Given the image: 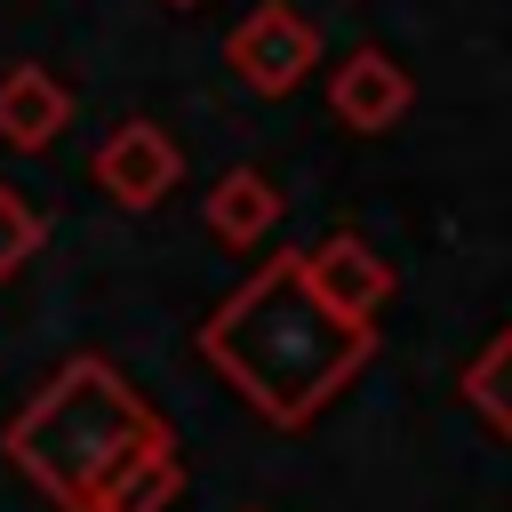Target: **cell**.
<instances>
[{
  "label": "cell",
  "mask_w": 512,
  "mask_h": 512,
  "mask_svg": "<svg viewBox=\"0 0 512 512\" xmlns=\"http://www.w3.org/2000/svg\"><path fill=\"white\" fill-rule=\"evenodd\" d=\"M200 360L280 432L312 424L376 352V328H352L336 312L312 304V288L296 280V248L264 256L208 320H200Z\"/></svg>",
  "instance_id": "6da1fadb"
},
{
  "label": "cell",
  "mask_w": 512,
  "mask_h": 512,
  "mask_svg": "<svg viewBox=\"0 0 512 512\" xmlns=\"http://www.w3.org/2000/svg\"><path fill=\"white\" fill-rule=\"evenodd\" d=\"M160 416L144 408V392L112 368V360H96V352H72L16 416H8V464L56 504V512H88L96 504V488L120 472V456L152 432Z\"/></svg>",
  "instance_id": "7a4b0ae2"
},
{
  "label": "cell",
  "mask_w": 512,
  "mask_h": 512,
  "mask_svg": "<svg viewBox=\"0 0 512 512\" xmlns=\"http://www.w3.org/2000/svg\"><path fill=\"white\" fill-rule=\"evenodd\" d=\"M224 64L240 72V88L288 96V88H304V72L320 64V32H312V16H296L288 0H264V8H248V16L232 24Z\"/></svg>",
  "instance_id": "3957f363"
},
{
  "label": "cell",
  "mask_w": 512,
  "mask_h": 512,
  "mask_svg": "<svg viewBox=\"0 0 512 512\" xmlns=\"http://www.w3.org/2000/svg\"><path fill=\"white\" fill-rule=\"evenodd\" d=\"M296 280L312 288L320 312L352 320V328H376V312L392 304V264L360 240V232H328L312 248H296Z\"/></svg>",
  "instance_id": "277c9868"
},
{
  "label": "cell",
  "mask_w": 512,
  "mask_h": 512,
  "mask_svg": "<svg viewBox=\"0 0 512 512\" xmlns=\"http://www.w3.org/2000/svg\"><path fill=\"white\" fill-rule=\"evenodd\" d=\"M88 176H96L128 216H144V208H160V200L184 184V152H176V136H168L160 120H120V128L96 144Z\"/></svg>",
  "instance_id": "5b68a950"
},
{
  "label": "cell",
  "mask_w": 512,
  "mask_h": 512,
  "mask_svg": "<svg viewBox=\"0 0 512 512\" xmlns=\"http://www.w3.org/2000/svg\"><path fill=\"white\" fill-rule=\"evenodd\" d=\"M408 104H416V80H408V64L384 56V48H352V56L328 72V112H336L352 136H384V128H400Z\"/></svg>",
  "instance_id": "8992f818"
},
{
  "label": "cell",
  "mask_w": 512,
  "mask_h": 512,
  "mask_svg": "<svg viewBox=\"0 0 512 512\" xmlns=\"http://www.w3.org/2000/svg\"><path fill=\"white\" fill-rule=\"evenodd\" d=\"M72 128V88L48 64H8L0 72V144L8 152H48Z\"/></svg>",
  "instance_id": "52a82bcc"
},
{
  "label": "cell",
  "mask_w": 512,
  "mask_h": 512,
  "mask_svg": "<svg viewBox=\"0 0 512 512\" xmlns=\"http://www.w3.org/2000/svg\"><path fill=\"white\" fill-rule=\"evenodd\" d=\"M176 496H184V456H176V432L152 424V432L120 456V472L96 488L88 512H168Z\"/></svg>",
  "instance_id": "ba28073f"
},
{
  "label": "cell",
  "mask_w": 512,
  "mask_h": 512,
  "mask_svg": "<svg viewBox=\"0 0 512 512\" xmlns=\"http://www.w3.org/2000/svg\"><path fill=\"white\" fill-rule=\"evenodd\" d=\"M208 232L224 240V248H264L272 240V224L288 216V192L264 176V168H224L216 184H208Z\"/></svg>",
  "instance_id": "9c48e42d"
},
{
  "label": "cell",
  "mask_w": 512,
  "mask_h": 512,
  "mask_svg": "<svg viewBox=\"0 0 512 512\" xmlns=\"http://www.w3.org/2000/svg\"><path fill=\"white\" fill-rule=\"evenodd\" d=\"M456 392H464V408H472L488 432H504V440H512V328H496V336L464 360Z\"/></svg>",
  "instance_id": "30bf717a"
},
{
  "label": "cell",
  "mask_w": 512,
  "mask_h": 512,
  "mask_svg": "<svg viewBox=\"0 0 512 512\" xmlns=\"http://www.w3.org/2000/svg\"><path fill=\"white\" fill-rule=\"evenodd\" d=\"M40 240H48V216H40V208L0 176V280H8V272H24V264L40 256Z\"/></svg>",
  "instance_id": "8fae6325"
},
{
  "label": "cell",
  "mask_w": 512,
  "mask_h": 512,
  "mask_svg": "<svg viewBox=\"0 0 512 512\" xmlns=\"http://www.w3.org/2000/svg\"><path fill=\"white\" fill-rule=\"evenodd\" d=\"M168 8H200V0H168Z\"/></svg>",
  "instance_id": "7c38bea8"
}]
</instances>
